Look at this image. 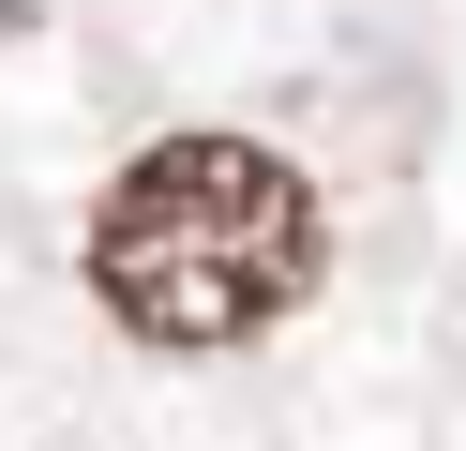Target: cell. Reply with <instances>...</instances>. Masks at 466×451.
<instances>
[{
    "label": "cell",
    "instance_id": "6da1fadb",
    "mask_svg": "<svg viewBox=\"0 0 466 451\" xmlns=\"http://www.w3.org/2000/svg\"><path fill=\"white\" fill-rule=\"evenodd\" d=\"M331 271V210L256 136H151L91 210V301L136 346H256Z\"/></svg>",
    "mask_w": 466,
    "mask_h": 451
}]
</instances>
